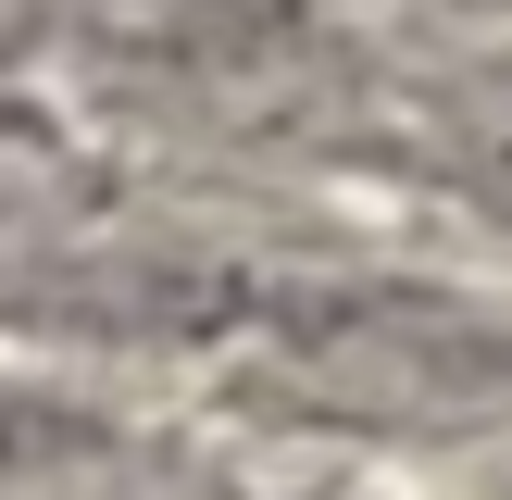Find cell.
Returning a JSON list of instances; mask_svg holds the SVG:
<instances>
[{"instance_id": "2", "label": "cell", "mask_w": 512, "mask_h": 500, "mask_svg": "<svg viewBox=\"0 0 512 500\" xmlns=\"http://www.w3.org/2000/svg\"><path fill=\"white\" fill-rule=\"evenodd\" d=\"M450 188H463V200H488V213H512V88L450 113Z\"/></svg>"}, {"instance_id": "3", "label": "cell", "mask_w": 512, "mask_h": 500, "mask_svg": "<svg viewBox=\"0 0 512 500\" xmlns=\"http://www.w3.org/2000/svg\"><path fill=\"white\" fill-rule=\"evenodd\" d=\"M50 138V100H38V63L25 38H0V150H38Z\"/></svg>"}, {"instance_id": "1", "label": "cell", "mask_w": 512, "mask_h": 500, "mask_svg": "<svg viewBox=\"0 0 512 500\" xmlns=\"http://www.w3.org/2000/svg\"><path fill=\"white\" fill-rule=\"evenodd\" d=\"M113 450V413L50 375H0V488H50V475H88Z\"/></svg>"}]
</instances>
